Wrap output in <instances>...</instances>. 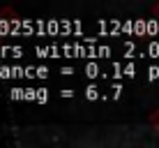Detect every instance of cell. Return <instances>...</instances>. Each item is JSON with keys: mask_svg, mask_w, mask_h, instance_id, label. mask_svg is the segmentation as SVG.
<instances>
[{"mask_svg": "<svg viewBox=\"0 0 159 148\" xmlns=\"http://www.w3.org/2000/svg\"><path fill=\"white\" fill-rule=\"evenodd\" d=\"M85 95L90 97V100H95V97H97V88H95V86H90V88H88V93H85Z\"/></svg>", "mask_w": 159, "mask_h": 148, "instance_id": "6da1fadb", "label": "cell"}]
</instances>
